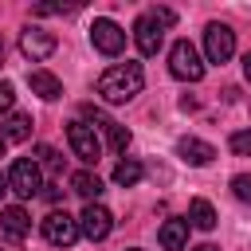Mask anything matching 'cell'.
<instances>
[{"label":"cell","mask_w":251,"mask_h":251,"mask_svg":"<svg viewBox=\"0 0 251 251\" xmlns=\"http://www.w3.org/2000/svg\"><path fill=\"white\" fill-rule=\"evenodd\" d=\"M78 235H82V227H78V220H75V216L59 212V208L43 216V239H47L51 247H71Z\"/></svg>","instance_id":"277c9868"},{"label":"cell","mask_w":251,"mask_h":251,"mask_svg":"<svg viewBox=\"0 0 251 251\" xmlns=\"http://www.w3.org/2000/svg\"><path fill=\"white\" fill-rule=\"evenodd\" d=\"M169 71H173V78L200 82V78H204V59H200V51H196L188 39H176L173 51H169Z\"/></svg>","instance_id":"3957f363"},{"label":"cell","mask_w":251,"mask_h":251,"mask_svg":"<svg viewBox=\"0 0 251 251\" xmlns=\"http://www.w3.org/2000/svg\"><path fill=\"white\" fill-rule=\"evenodd\" d=\"M55 47H59V39H55L51 31H43V27H24V31H20V51H24L31 63H43L47 55H55Z\"/></svg>","instance_id":"ba28073f"},{"label":"cell","mask_w":251,"mask_h":251,"mask_svg":"<svg viewBox=\"0 0 251 251\" xmlns=\"http://www.w3.org/2000/svg\"><path fill=\"white\" fill-rule=\"evenodd\" d=\"M176 153H180L188 165H208V161L216 157V149H212L208 141H200V137H180V141H176Z\"/></svg>","instance_id":"4fadbf2b"},{"label":"cell","mask_w":251,"mask_h":251,"mask_svg":"<svg viewBox=\"0 0 251 251\" xmlns=\"http://www.w3.org/2000/svg\"><path fill=\"white\" fill-rule=\"evenodd\" d=\"M4 145H8V141H4V133H0V157H4Z\"/></svg>","instance_id":"f546056e"},{"label":"cell","mask_w":251,"mask_h":251,"mask_svg":"<svg viewBox=\"0 0 251 251\" xmlns=\"http://www.w3.org/2000/svg\"><path fill=\"white\" fill-rule=\"evenodd\" d=\"M157 239H161L165 251H184V243H188V220H165L161 231H157Z\"/></svg>","instance_id":"8fae6325"},{"label":"cell","mask_w":251,"mask_h":251,"mask_svg":"<svg viewBox=\"0 0 251 251\" xmlns=\"http://www.w3.org/2000/svg\"><path fill=\"white\" fill-rule=\"evenodd\" d=\"M188 251H220L216 243H196V247H188Z\"/></svg>","instance_id":"484cf974"},{"label":"cell","mask_w":251,"mask_h":251,"mask_svg":"<svg viewBox=\"0 0 251 251\" xmlns=\"http://www.w3.org/2000/svg\"><path fill=\"white\" fill-rule=\"evenodd\" d=\"M188 224L200 227V231H212V227H216V208H212L204 196H196V200L188 204Z\"/></svg>","instance_id":"2e32d148"},{"label":"cell","mask_w":251,"mask_h":251,"mask_svg":"<svg viewBox=\"0 0 251 251\" xmlns=\"http://www.w3.org/2000/svg\"><path fill=\"white\" fill-rule=\"evenodd\" d=\"M106 141H110L114 153H126V145H129V129L118 126V122H110V126H106Z\"/></svg>","instance_id":"d6986e66"},{"label":"cell","mask_w":251,"mask_h":251,"mask_svg":"<svg viewBox=\"0 0 251 251\" xmlns=\"http://www.w3.org/2000/svg\"><path fill=\"white\" fill-rule=\"evenodd\" d=\"M149 16H153V20H157V24H161V27H169V24H173V20H176V12H173V8H153V12H149Z\"/></svg>","instance_id":"cb8c5ba5"},{"label":"cell","mask_w":251,"mask_h":251,"mask_svg":"<svg viewBox=\"0 0 251 251\" xmlns=\"http://www.w3.org/2000/svg\"><path fill=\"white\" fill-rule=\"evenodd\" d=\"M0 251H20V247L16 243H0Z\"/></svg>","instance_id":"f1b7e54d"},{"label":"cell","mask_w":251,"mask_h":251,"mask_svg":"<svg viewBox=\"0 0 251 251\" xmlns=\"http://www.w3.org/2000/svg\"><path fill=\"white\" fill-rule=\"evenodd\" d=\"M141 173H145V169H141L133 157H126V161H118V165H114V184H122V188H133V184L141 180Z\"/></svg>","instance_id":"ac0fdd59"},{"label":"cell","mask_w":251,"mask_h":251,"mask_svg":"<svg viewBox=\"0 0 251 251\" xmlns=\"http://www.w3.org/2000/svg\"><path fill=\"white\" fill-rule=\"evenodd\" d=\"M243 75H247V82H251V51L243 55Z\"/></svg>","instance_id":"4316f807"},{"label":"cell","mask_w":251,"mask_h":251,"mask_svg":"<svg viewBox=\"0 0 251 251\" xmlns=\"http://www.w3.org/2000/svg\"><path fill=\"white\" fill-rule=\"evenodd\" d=\"M231 192H235V200L251 204V173H239V176H231Z\"/></svg>","instance_id":"7402d4cb"},{"label":"cell","mask_w":251,"mask_h":251,"mask_svg":"<svg viewBox=\"0 0 251 251\" xmlns=\"http://www.w3.org/2000/svg\"><path fill=\"white\" fill-rule=\"evenodd\" d=\"M204 55H208V63H227L235 55V31L227 24H208L204 27Z\"/></svg>","instance_id":"8992f818"},{"label":"cell","mask_w":251,"mask_h":251,"mask_svg":"<svg viewBox=\"0 0 251 251\" xmlns=\"http://www.w3.org/2000/svg\"><path fill=\"white\" fill-rule=\"evenodd\" d=\"M0 227H4L12 239H24V235L31 231V216H27L20 204H12V208H4V212H0Z\"/></svg>","instance_id":"5bb4252c"},{"label":"cell","mask_w":251,"mask_h":251,"mask_svg":"<svg viewBox=\"0 0 251 251\" xmlns=\"http://www.w3.org/2000/svg\"><path fill=\"white\" fill-rule=\"evenodd\" d=\"M133 251H137V247H133Z\"/></svg>","instance_id":"1f68e13d"},{"label":"cell","mask_w":251,"mask_h":251,"mask_svg":"<svg viewBox=\"0 0 251 251\" xmlns=\"http://www.w3.org/2000/svg\"><path fill=\"white\" fill-rule=\"evenodd\" d=\"M35 161H39V169H59V165H63V157H59L51 145H35Z\"/></svg>","instance_id":"44dd1931"},{"label":"cell","mask_w":251,"mask_h":251,"mask_svg":"<svg viewBox=\"0 0 251 251\" xmlns=\"http://www.w3.org/2000/svg\"><path fill=\"white\" fill-rule=\"evenodd\" d=\"M12 102H16L12 82H0V114H8V110H12Z\"/></svg>","instance_id":"603a6c76"},{"label":"cell","mask_w":251,"mask_h":251,"mask_svg":"<svg viewBox=\"0 0 251 251\" xmlns=\"http://www.w3.org/2000/svg\"><path fill=\"white\" fill-rule=\"evenodd\" d=\"M27 86H31V94H39L43 102H55V98L63 94V82H59L51 71H31V75H27Z\"/></svg>","instance_id":"7c38bea8"},{"label":"cell","mask_w":251,"mask_h":251,"mask_svg":"<svg viewBox=\"0 0 251 251\" xmlns=\"http://www.w3.org/2000/svg\"><path fill=\"white\" fill-rule=\"evenodd\" d=\"M90 43H94V51H102V55H122L126 51V31L114 24V20H94L90 24Z\"/></svg>","instance_id":"52a82bcc"},{"label":"cell","mask_w":251,"mask_h":251,"mask_svg":"<svg viewBox=\"0 0 251 251\" xmlns=\"http://www.w3.org/2000/svg\"><path fill=\"white\" fill-rule=\"evenodd\" d=\"M71 192H78L86 204H98V196H102V180H98L90 169H78V173L71 176Z\"/></svg>","instance_id":"9a60e30c"},{"label":"cell","mask_w":251,"mask_h":251,"mask_svg":"<svg viewBox=\"0 0 251 251\" xmlns=\"http://www.w3.org/2000/svg\"><path fill=\"white\" fill-rule=\"evenodd\" d=\"M47 200L59 204V200H63V188H59V184H47Z\"/></svg>","instance_id":"d4e9b609"},{"label":"cell","mask_w":251,"mask_h":251,"mask_svg":"<svg viewBox=\"0 0 251 251\" xmlns=\"http://www.w3.org/2000/svg\"><path fill=\"white\" fill-rule=\"evenodd\" d=\"M8 192H16L20 200L39 196L43 192V169H39V161H31V157L12 161V169H8Z\"/></svg>","instance_id":"7a4b0ae2"},{"label":"cell","mask_w":251,"mask_h":251,"mask_svg":"<svg viewBox=\"0 0 251 251\" xmlns=\"http://www.w3.org/2000/svg\"><path fill=\"white\" fill-rule=\"evenodd\" d=\"M4 192H8V176L0 173V200H4Z\"/></svg>","instance_id":"83f0119b"},{"label":"cell","mask_w":251,"mask_h":251,"mask_svg":"<svg viewBox=\"0 0 251 251\" xmlns=\"http://www.w3.org/2000/svg\"><path fill=\"white\" fill-rule=\"evenodd\" d=\"M78 227H82V235H86V239H94V243H98V239H106V235L114 231V216H110L102 204H86V208H82V216H78Z\"/></svg>","instance_id":"9c48e42d"},{"label":"cell","mask_w":251,"mask_h":251,"mask_svg":"<svg viewBox=\"0 0 251 251\" xmlns=\"http://www.w3.org/2000/svg\"><path fill=\"white\" fill-rule=\"evenodd\" d=\"M161 39H165L161 24H157L153 16H137V24H133V43H137V51H141V55H157V51H161Z\"/></svg>","instance_id":"30bf717a"},{"label":"cell","mask_w":251,"mask_h":251,"mask_svg":"<svg viewBox=\"0 0 251 251\" xmlns=\"http://www.w3.org/2000/svg\"><path fill=\"white\" fill-rule=\"evenodd\" d=\"M0 51H4V39H0Z\"/></svg>","instance_id":"4dcf8cb0"},{"label":"cell","mask_w":251,"mask_h":251,"mask_svg":"<svg viewBox=\"0 0 251 251\" xmlns=\"http://www.w3.org/2000/svg\"><path fill=\"white\" fill-rule=\"evenodd\" d=\"M31 137V114H12L4 122V141H27Z\"/></svg>","instance_id":"e0dca14e"},{"label":"cell","mask_w":251,"mask_h":251,"mask_svg":"<svg viewBox=\"0 0 251 251\" xmlns=\"http://www.w3.org/2000/svg\"><path fill=\"white\" fill-rule=\"evenodd\" d=\"M141 86H145V71H141V63H129V59L126 63H114V67H106L98 75V94L110 106H122V102L137 98Z\"/></svg>","instance_id":"6da1fadb"},{"label":"cell","mask_w":251,"mask_h":251,"mask_svg":"<svg viewBox=\"0 0 251 251\" xmlns=\"http://www.w3.org/2000/svg\"><path fill=\"white\" fill-rule=\"evenodd\" d=\"M67 141H71V153L78 161H86V165H94L102 157V141H98L94 126H86V122H71L67 126Z\"/></svg>","instance_id":"5b68a950"},{"label":"cell","mask_w":251,"mask_h":251,"mask_svg":"<svg viewBox=\"0 0 251 251\" xmlns=\"http://www.w3.org/2000/svg\"><path fill=\"white\" fill-rule=\"evenodd\" d=\"M227 145H231V153H239V157H251V129H235V133L227 137Z\"/></svg>","instance_id":"ffe728a7"}]
</instances>
